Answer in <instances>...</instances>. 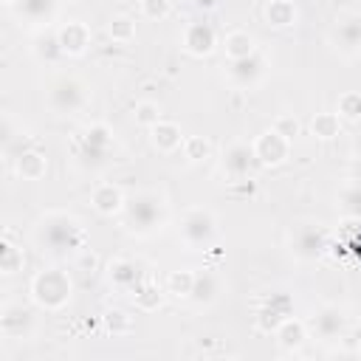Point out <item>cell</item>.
Returning a JSON list of instances; mask_svg holds the SVG:
<instances>
[{
	"label": "cell",
	"instance_id": "25",
	"mask_svg": "<svg viewBox=\"0 0 361 361\" xmlns=\"http://www.w3.org/2000/svg\"><path fill=\"white\" fill-rule=\"evenodd\" d=\"M23 265H25L23 245H17L11 240V234H3V240H0V274L14 276L17 271H23Z\"/></svg>",
	"mask_w": 361,
	"mask_h": 361
},
{
	"label": "cell",
	"instance_id": "32",
	"mask_svg": "<svg viewBox=\"0 0 361 361\" xmlns=\"http://www.w3.org/2000/svg\"><path fill=\"white\" fill-rule=\"evenodd\" d=\"M338 209L347 217H361V183H347L338 195Z\"/></svg>",
	"mask_w": 361,
	"mask_h": 361
},
{
	"label": "cell",
	"instance_id": "19",
	"mask_svg": "<svg viewBox=\"0 0 361 361\" xmlns=\"http://www.w3.org/2000/svg\"><path fill=\"white\" fill-rule=\"evenodd\" d=\"M183 133H180V124H175V121H166V118H161L158 124H152L149 127V141H152V147L158 149V152H164V155H172L175 149H180L183 147Z\"/></svg>",
	"mask_w": 361,
	"mask_h": 361
},
{
	"label": "cell",
	"instance_id": "20",
	"mask_svg": "<svg viewBox=\"0 0 361 361\" xmlns=\"http://www.w3.org/2000/svg\"><path fill=\"white\" fill-rule=\"evenodd\" d=\"M124 192L116 186V183H99L93 192H90V203H93V209L99 212V214H104V217H113V214H118L121 209H124Z\"/></svg>",
	"mask_w": 361,
	"mask_h": 361
},
{
	"label": "cell",
	"instance_id": "39",
	"mask_svg": "<svg viewBox=\"0 0 361 361\" xmlns=\"http://www.w3.org/2000/svg\"><path fill=\"white\" fill-rule=\"evenodd\" d=\"M73 265H76L82 274H90V271L96 268V257H93V254L85 248L82 254H76V257H73Z\"/></svg>",
	"mask_w": 361,
	"mask_h": 361
},
{
	"label": "cell",
	"instance_id": "28",
	"mask_svg": "<svg viewBox=\"0 0 361 361\" xmlns=\"http://www.w3.org/2000/svg\"><path fill=\"white\" fill-rule=\"evenodd\" d=\"M310 133L316 135V138H322V141H330V138H336L338 133H341V118H338V113H316L313 116V121H310Z\"/></svg>",
	"mask_w": 361,
	"mask_h": 361
},
{
	"label": "cell",
	"instance_id": "36",
	"mask_svg": "<svg viewBox=\"0 0 361 361\" xmlns=\"http://www.w3.org/2000/svg\"><path fill=\"white\" fill-rule=\"evenodd\" d=\"M104 324H107V330H110L113 336H127V333H133V319H130L124 310H110V313L104 316Z\"/></svg>",
	"mask_w": 361,
	"mask_h": 361
},
{
	"label": "cell",
	"instance_id": "7",
	"mask_svg": "<svg viewBox=\"0 0 361 361\" xmlns=\"http://www.w3.org/2000/svg\"><path fill=\"white\" fill-rule=\"evenodd\" d=\"M327 251V231L319 223H302L290 234V254L302 262H316Z\"/></svg>",
	"mask_w": 361,
	"mask_h": 361
},
{
	"label": "cell",
	"instance_id": "33",
	"mask_svg": "<svg viewBox=\"0 0 361 361\" xmlns=\"http://www.w3.org/2000/svg\"><path fill=\"white\" fill-rule=\"evenodd\" d=\"M180 149H183V158H186L189 164H200V161L209 158L212 144H209V138H203V135H186Z\"/></svg>",
	"mask_w": 361,
	"mask_h": 361
},
{
	"label": "cell",
	"instance_id": "34",
	"mask_svg": "<svg viewBox=\"0 0 361 361\" xmlns=\"http://www.w3.org/2000/svg\"><path fill=\"white\" fill-rule=\"evenodd\" d=\"M133 299H135V305H138L141 310H158L161 302H164V293H161L152 282H141V285L133 290Z\"/></svg>",
	"mask_w": 361,
	"mask_h": 361
},
{
	"label": "cell",
	"instance_id": "8",
	"mask_svg": "<svg viewBox=\"0 0 361 361\" xmlns=\"http://www.w3.org/2000/svg\"><path fill=\"white\" fill-rule=\"evenodd\" d=\"M0 333L8 341H25L34 333V313L23 302H6L0 307Z\"/></svg>",
	"mask_w": 361,
	"mask_h": 361
},
{
	"label": "cell",
	"instance_id": "26",
	"mask_svg": "<svg viewBox=\"0 0 361 361\" xmlns=\"http://www.w3.org/2000/svg\"><path fill=\"white\" fill-rule=\"evenodd\" d=\"M296 17H299V8L293 0H268L265 3V20L274 28H288L296 23Z\"/></svg>",
	"mask_w": 361,
	"mask_h": 361
},
{
	"label": "cell",
	"instance_id": "5",
	"mask_svg": "<svg viewBox=\"0 0 361 361\" xmlns=\"http://www.w3.org/2000/svg\"><path fill=\"white\" fill-rule=\"evenodd\" d=\"M178 231L189 251H203L217 240V217L206 206H192L183 212Z\"/></svg>",
	"mask_w": 361,
	"mask_h": 361
},
{
	"label": "cell",
	"instance_id": "41",
	"mask_svg": "<svg viewBox=\"0 0 361 361\" xmlns=\"http://www.w3.org/2000/svg\"><path fill=\"white\" fill-rule=\"evenodd\" d=\"M350 152H353V158H355V161H361V133L353 138V147H350Z\"/></svg>",
	"mask_w": 361,
	"mask_h": 361
},
{
	"label": "cell",
	"instance_id": "29",
	"mask_svg": "<svg viewBox=\"0 0 361 361\" xmlns=\"http://www.w3.org/2000/svg\"><path fill=\"white\" fill-rule=\"evenodd\" d=\"M336 113H338L341 121H350V124L361 121V93H358V90H344V93L338 96Z\"/></svg>",
	"mask_w": 361,
	"mask_h": 361
},
{
	"label": "cell",
	"instance_id": "17",
	"mask_svg": "<svg viewBox=\"0 0 361 361\" xmlns=\"http://www.w3.org/2000/svg\"><path fill=\"white\" fill-rule=\"evenodd\" d=\"M59 34V45L65 51V56H82L90 45V28L82 20H68L56 28Z\"/></svg>",
	"mask_w": 361,
	"mask_h": 361
},
{
	"label": "cell",
	"instance_id": "6",
	"mask_svg": "<svg viewBox=\"0 0 361 361\" xmlns=\"http://www.w3.org/2000/svg\"><path fill=\"white\" fill-rule=\"evenodd\" d=\"M110 149H113V127L104 124V121L87 124V127L79 133V138H76V155H79V161H82L85 166H99V164H104L107 155H110Z\"/></svg>",
	"mask_w": 361,
	"mask_h": 361
},
{
	"label": "cell",
	"instance_id": "22",
	"mask_svg": "<svg viewBox=\"0 0 361 361\" xmlns=\"http://www.w3.org/2000/svg\"><path fill=\"white\" fill-rule=\"evenodd\" d=\"M217 296H220V276L214 274V271H195V285H192V302L197 305V307H209V305H214L217 302Z\"/></svg>",
	"mask_w": 361,
	"mask_h": 361
},
{
	"label": "cell",
	"instance_id": "37",
	"mask_svg": "<svg viewBox=\"0 0 361 361\" xmlns=\"http://www.w3.org/2000/svg\"><path fill=\"white\" fill-rule=\"evenodd\" d=\"M172 11V0H141V14L147 20H164Z\"/></svg>",
	"mask_w": 361,
	"mask_h": 361
},
{
	"label": "cell",
	"instance_id": "21",
	"mask_svg": "<svg viewBox=\"0 0 361 361\" xmlns=\"http://www.w3.org/2000/svg\"><path fill=\"white\" fill-rule=\"evenodd\" d=\"M14 172H17V178H23V180H39V178H45V172H48V158H45V152H39V149H34V147L23 149V152L14 158Z\"/></svg>",
	"mask_w": 361,
	"mask_h": 361
},
{
	"label": "cell",
	"instance_id": "43",
	"mask_svg": "<svg viewBox=\"0 0 361 361\" xmlns=\"http://www.w3.org/2000/svg\"><path fill=\"white\" fill-rule=\"evenodd\" d=\"M0 3H3L6 8H14V6H17V0H0Z\"/></svg>",
	"mask_w": 361,
	"mask_h": 361
},
{
	"label": "cell",
	"instance_id": "23",
	"mask_svg": "<svg viewBox=\"0 0 361 361\" xmlns=\"http://www.w3.org/2000/svg\"><path fill=\"white\" fill-rule=\"evenodd\" d=\"M290 307H293L290 296H285V293H276V296H271V299H268V305L259 310V319H257L259 330H265V333L276 330V327H279V322L290 316Z\"/></svg>",
	"mask_w": 361,
	"mask_h": 361
},
{
	"label": "cell",
	"instance_id": "12",
	"mask_svg": "<svg viewBox=\"0 0 361 361\" xmlns=\"http://www.w3.org/2000/svg\"><path fill=\"white\" fill-rule=\"evenodd\" d=\"M180 42H183V51L186 54H192V56H209L214 51V45H217V34H214V28L209 23L192 20V23H186Z\"/></svg>",
	"mask_w": 361,
	"mask_h": 361
},
{
	"label": "cell",
	"instance_id": "30",
	"mask_svg": "<svg viewBox=\"0 0 361 361\" xmlns=\"http://www.w3.org/2000/svg\"><path fill=\"white\" fill-rule=\"evenodd\" d=\"M192 285H195V271H172L166 276V293H172L175 299H189Z\"/></svg>",
	"mask_w": 361,
	"mask_h": 361
},
{
	"label": "cell",
	"instance_id": "38",
	"mask_svg": "<svg viewBox=\"0 0 361 361\" xmlns=\"http://www.w3.org/2000/svg\"><path fill=\"white\" fill-rule=\"evenodd\" d=\"M271 127H274L276 133H282L285 138H290V141L299 135V121H296V116H290V113H282V116H276Z\"/></svg>",
	"mask_w": 361,
	"mask_h": 361
},
{
	"label": "cell",
	"instance_id": "15",
	"mask_svg": "<svg viewBox=\"0 0 361 361\" xmlns=\"http://www.w3.org/2000/svg\"><path fill=\"white\" fill-rule=\"evenodd\" d=\"M333 45L344 56L361 54V14H344L333 28Z\"/></svg>",
	"mask_w": 361,
	"mask_h": 361
},
{
	"label": "cell",
	"instance_id": "18",
	"mask_svg": "<svg viewBox=\"0 0 361 361\" xmlns=\"http://www.w3.org/2000/svg\"><path fill=\"white\" fill-rule=\"evenodd\" d=\"M31 54H34L39 62H45V65H56V62L65 56V51H62V45H59L56 28H51V25L39 28V31L34 34V39H31Z\"/></svg>",
	"mask_w": 361,
	"mask_h": 361
},
{
	"label": "cell",
	"instance_id": "27",
	"mask_svg": "<svg viewBox=\"0 0 361 361\" xmlns=\"http://www.w3.org/2000/svg\"><path fill=\"white\" fill-rule=\"evenodd\" d=\"M223 48H226V56L228 59H243L248 54H254V37L248 31H228L226 39H223Z\"/></svg>",
	"mask_w": 361,
	"mask_h": 361
},
{
	"label": "cell",
	"instance_id": "35",
	"mask_svg": "<svg viewBox=\"0 0 361 361\" xmlns=\"http://www.w3.org/2000/svg\"><path fill=\"white\" fill-rule=\"evenodd\" d=\"M133 118H135V124H138V127L149 130L152 124H158V121H161V107H158L155 102H138V104H135V110H133Z\"/></svg>",
	"mask_w": 361,
	"mask_h": 361
},
{
	"label": "cell",
	"instance_id": "42",
	"mask_svg": "<svg viewBox=\"0 0 361 361\" xmlns=\"http://www.w3.org/2000/svg\"><path fill=\"white\" fill-rule=\"evenodd\" d=\"M195 6L203 11H212V8H217V0H195Z\"/></svg>",
	"mask_w": 361,
	"mask_h": 361
},
{
	"label": "cell",
	"instance_id": "40",
	"mask_svg": "<svg viewBox=\"0 0 361 361\" xmlns=\"http://www.w3.org/2000/svg\"><path fill=\"white\" fill-rule=\"evenodd\" d=\"M350 180L361 183V161H355V158H353V166H350Z\"/></svg>",
	"mask_w": 361,
	"mask_h": 361
},
{
	"label": "cell",
	"instance_id": "14",
	"mask_svg": "<svg viewBox=\"0 0 361 361\" xmlns=\"http://www.w3.org/2000/svg\"><path fill=\"white\" fill-rule=\"evenodd\" d=\"M107 282L116 288V290H135L141 282H144V274H141V262L130 259V257H116L110 259L107 265Z\"/></svg>",
	"mask_w": 361,
	"mask_h": 361
},
{
	"label": "cell",
	"instance_id": "13",
	"mask_svg": "<svg viewBox=\"0 0 361 361\" xmlns=\"http://www.w3.org/2000/svg\"><path fill=\"white\" fill-rule=\"evenodd\" d=\"M347 330V316L338 305H322L313 316V333L322 341H338Z\"/></svg>",
	"mask_w": 361,
	"mask_h": 361
},
{
	"label": "cell",
	"instance_id": "1",
	"mask_svg": "<svg viewBox=\"0 0 361 361\" xmlns=\"http://www.w3.org/2000/svg\"><path fill=\"white\" fill-rule=\"evenodd\" d=\"M34 243L51 259H73L87 248V234L76 214L54 209L39 214V220L34 223Z\"/></svg>",
	"mask_w": 361,
	"mask_h": 361
},
{
	"label": "cell",
	"instance_id": "31",
	"mask_svg": "<svg viewBox=\"0 0 361 361\" xmlns=\"http://www.w3.org/2000/svg\"><path fill=\"white\" fill-rule=\"evenodd\" d=\"M107 34H110V39H113V42L127 45V42H133V39H135V20H133V17H127V14H118V17H113V20H110Z\"/></svg>",
	"mask_w": 361,
	"mask_h": 361
},
{
	"label": "cell",
	"instance_id": "4",
	"mask_svg": "<svg viewBox=\"0 0 361 361\" xmlns=\"http://www.w3.org/2000/svg\"><path fill=\"white\" fill-rule=\"evenodd\" d=\"M90 102V90L87 85L79 79V76H71V73H62L56 76L51 85H48V93H45V104L51 107V113L56 116H73V113H82Z\"/></svg>",
	"mask_w": 361,
	"mask_h": 361
},
{
	"label": "cell",
	"instance_id": "3",
	"mask_svg": "<svg viewBox=\"0 0 361 361\" xmlns=\"http://www.w3.org/2000/svg\"><path fill=\"white\" fill-rule=\"evenodd\" d=\"M28 293L42 310H62L73 296V279L62 268H42L34 274Z\"/></svg>",
	"mask_w": 361,
	"mask_h": 361
},
{
	"label": "cell",
	"instance_id": "9",
	"mask_svg": "<svg viewBox=\"0 0 361 361\" xmlns=\"http://www.w3.org/2000/svg\"><path fill=\"white\" fill-rule=\"evenodd\" d=\"M268 73V62L262 54H248L243 59H228V79L240 90H254Z\"/></svg>",
	"mask_w": 361,
	"mask_h": 361
},
{
	"label": "cell",
	"instance_id": "10",
	"mask_svg": "<svg viewBox=\"0 0 361 361\" xmlns=\"http://www.w3.org/2000/svg\"><path fill=\"white\" fill-rule=\"evenodd\" d=\"M257 164H259V161H257L254 144H248V141H231V144L223 149V155H220V166H223L226 178H231V180L248 178Z\"/></svg>",
	"mask_w": 361,
	"mask_h": 361
},
{
	"label": "cell",
	"instance_id": "2",
	"mask_svg": "<svg viewBox=\"0 0 361 361\" xmlns=\"http://www.w3.org/2000/svg\"><path fill=\"white\" fill-rule=\"evenodd\" d=\"M166 220H169V203H166L164 192L141 189V192H133L124 197L121 223L130 234L152 237L166 226Z\"/></svg>",
	"mask_w": 361,
	"mask_h": 361
},
{
	"label": "cell",
	"instance_id": "11",
	"mask_svg": "<svg viewBox=\"0 0 361 361\" xmlns=\"http://www.w3.org/2000/svg\"><path fill=\"white\" fill-rule=\"evenodd\" d=\"M251 144H254L257 161H259L262 166H279V164H285L288 155H290V138H285V135L276 133L274 127L265 130V133H259Z\"/></svg>",
	"mask_w": 361,
	"mask_h": 361
},
{
	"label": "cell",
	"instance_id": "44",
	"mask_svg": "<svg viewBox=\"0 0 361 361\" xmlns=\"http://www.w3.org/2000/svg\"><path fill=\"white\" fill-rule=\"evenodd\" d=\"M172 3H175V0H172Z\"/></svg>",
	"mask_w": 361,
	"mask_h": 361
},
{
	"label": "cell",
	"instance_id": "24",
	"mask_svg": "<svg viewBox=\"0 0 361 361\" xmlns=\"http://www.w3.org/2000/svg\"><path fill=\"white\" fill-rule=\"evenodd\" d=\"M274 338H276V344L282 347V350H288V353H293V350H299L302 344H305V338H307V330H305V324L299 322V319H282L279 322V327L274 330Z\"/></svg>",
	"mask_w": 361,
	"mask_h": 361
},
{
	"label": "cell",
	"instance_id": "16",
	"mask_svg": "<svg viewBox=\"0 0 361 361\" xmlns=\"http://www.w3.org/2000/svg\"><path fill=\"white\" fill-rule=\"evenodd\" d=\"M25 25L34 28H45L54 23L56 11H59V0H17V6L11 8Z\"/></svg>",
	"mask_w": 361,
	"mask_h": 361
}]
</instances>
